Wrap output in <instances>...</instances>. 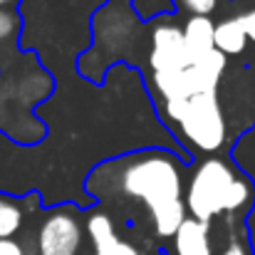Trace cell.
<instances>
[{
    "label": "cell",
    "instance_id": "cell-1",
    "mask_svg": "<svg viewBox=\"0 0 255 255\" xmlns=\"http://www.w3.org/2000/svg\"><path fill=\"white\" fill-rule=\"evenodd\" d=\"M122 191L146 203L154 228L161 238L176 236L186 221V203L181 201V171L173 156L156 151L139 156L124 171Z\"/></svg>",
    "mask_w": 255,
    "mask_h": 255
},
{
    "label": "cell",
    "instance_id": "cell-2",
    "mask_svg": "<svg viewBox=\"0 0 255 255\" xmlns=\"http://www.w3.org/2000/svg\"><path fill=\"white\" fill-rule=\"evenodd\" d=\"M251 198L253 188L248 178H243L221 159H208L196 169L188 183L186 208L191 211V218L208 223L221 213L241 211L251 203Z\"/></svg>",
    "mask_w": 255,
    "mask_h": 255
},
{
    "label": "cell",
    "instance_id": "cell-3",
    "mask_svg": "<svg viewBox=\"0 0 255 255\" xmlns=\"http://www.w3.org/2000/svg\"><path fill=\"white\" fill-rule=\"evenodd\" d=\"M166 117L181 127L186 141L198 151H218L226 144V119L216 92L166 107Z\"/></svg>",
    "mask_w": 255,
    "mask_h": 255
},
{
    "label": "cell",
    "instance_id": "cell-4",
    "mask_svg": "<svg viewBox=\"0 0 255 255\" xmlns=\"http://www.w3.org/2000/svg\"><path fill=\"white\" fill-rule=\"evenodd\" d=\"M223 72H226V55L213 50L211 55L196 60L191 67L181 72L154 75V87L161 92L166 107H176L181 102H188L191 97L218 92V82Z\"/></svg>",
    "mask_w": 255,
    "mask_h": 255
},
{
    "label": "cell",
    "instance_id": "cell-5",
    "mask_svg": "<svg viewBox=\"0 0 255 255\" xmlns=\"http://www.w3.org/2000/svg\"><path fill=\"white\" fill-rule=\"evenodd\" d=\"M82 246V226L67 208L52 211L37 233V255H77Z\"/></svg>",
    "mask_w": 255,
    "mask_h": 255
},
{
    "label": "cell",
    "instance_id": "cell-6",
    "mask_svg": "<svg viewBox=\"0 0 255 255\" xmlns=\"http://www.w3.org/2000/svg\"><path fill=\"white\" fill-rule=\"evenodd\" d=\"M154 75H171L191 67V52L183 37V30L176 25H159L151 35V55H149Z\"/></svg>",
    "mask_w": 255,
    "mask_h": 255
},
{
    "label": "cell",
    "instance_id": "cell-7",
    "mask_svg": "<svg viewBox=\"0 0 255 255\" xmlns=\"http://www.w3.org/2000/svg\"><path fill=\"white\" fill-rule=\"evenodd\" d=\"M87 233H89V238H92L94 255H139V251H136L131 243L117 238L112 221H109L107 216H102V213H97V216L89 218Z\"/></svg>",
    "mask_w": 255,
    "mask_h": 255
},
{
    "label": "cell",
    "instance_id": "cell-8",
    "mask_svg": "<svg viewBox=\"0 0 255 255\" xmlns=\"http://www.w3.org/2000/svg\"><path fill=\"white\" fill-rule=\"evenodd\" d=\"M176 255H213L211 238H208V223H201L196 218H186L181 228L173 236Z\"/></svg>",
    "mask_w": 255,
    "mask_h": 255
},
{
    "label": "cell",
    "instance_id": "cell-9",
    "mask_svg": "<svg viewBox=\"0 0 255 255\" xmlns=\"http://www.w3.org/2000/svg\"><path fill=\"white\" fill-rule=\"evenodd\" d=\"M183 37H186L191 60L196 62V60H201V57H206L216 50V22H211L208 17L193 15L183 27Z\"/></svg>",
    "mask_w": 255,
    "mask_h": 255
},
{
    "label": "cell",
    "instance_id": "cell-10",
    "mask_svg": "<svg viewBox=\"0 0 255 255\" xmlns=\"http://www.w3.org/2000/svg\"><path fill=\"white\" fill-rule=\"evenodd\" d=\"M246 42H248V35H246L241 17H228L216 25V50L223 52L226 57L241 55L246 50Z\"/></svg>",
    "mask_w": 255,
    "mask_h": 255
},
{
    "label": "cell",
    "instance_id": "cell-11",
    "mask_svg": "<svg viewBox=\"0 0 255 255\" xmlns=\"http://www.w3.org/2000/svg\"><path fill=\"white\" fill-rule=\"evenodd\" d=\"M20 228H22V208L10 198H0V241H12V236Z\"/></svg>",
    "mask_w": 255,
    "mask_h": 255
},
{
    "label": "cell",
    "instance_id": "cell-12",
    "mask_svg": "<svg viewBox=\"0 0 255 255\" xmlns=\"http://www.w3.org/2000/svg\"><path fill=\"white\" fill-rule=\"evenodd\" d=\"M134 7L141 17H156L173 10V0H134Z\"/></svg>",
    "mask_w": 255,
    "mask_h": 255
},
{
    "label": "cell",
    "instance_id": "cell-13",
    "mask_svg": "<svg viewBox=\"0 0 255 255\" xmlns=\"http://www.w3.org/2000/svg\"><path fill=\"white\" fill-rule=\"evenodd\" d=\"M20 30V17L15 10H0V42L12 40V35Z\"/></svg>",
    "mask_w": 255,
    "mask_h": 255
},
{
    "label": "cell",
    "instance_id": "cell-14",
    "mask_svg": "<svg viewBox=\"0 0 255 255\" xmlns=\"http://www.w3.org/2000/svg\"><path fill=\"white\" fill-rule=\"evenodd\" d=\"M186 10H191L193 15H201V17H208L213 10H216V5H218V0H178Z\"/></svg>",
    "mask_w": 255,
    "mask_h": 255
},
{
    "label": "cell",
    "instance_id": "cell-15",
    "mask_svg": "<svg viewBox=\"0 0 255 255\" xmlns=\"http://www.w3.org/2000/svg\"><path fill=\"white\" fill-rule=\"evenodd\" d=\"M241 22H243V27H246L248 40H253L255 42V7L253 10H248L246 15H241Z\"/></svg>",
    "mask_w": 255,
    "mask_h": 255
},
{
    "label": "cell",
    "instance_id": "cell-16",
    "mask_svg": "<svg viewBox=\"0 0 255 255\" xmlns=\"http://www.w3.org/2000/svg\"><path fill=\"white\" fill-rule=\"evenodd\" d=\"M0 255H25V251L15 241H0Z\"/></svg>",
    "mask_w": 255,
    "mask_h": 255
},
{
    "label": "cell",
    "instance_id": "cell-17",
    "mask_svg": "<svg viewBox=\"0 0 255 255\" xmlns=\"http://www.w3.org/2000/svg\"><path fill=\"white\" fill-rule=\"evenodd\" d=\"M223 255H251V251H248L246 243H241V241H231V243L226 246Z\"/></svg>",
    "mask_w": 255,
    "mask_h": 255
},
{
    "label": "cell",
    "instance_id": "cell-18",
    "mask_svg": "<svg viewBox=\"0 0 255 255\" xmlns=\"http://www.w3.org/2000/svg\"><path fill=\"white\" fill-rule=\"evenodd\" d=\"M15 2H17V0H0V10H12Z\"/></svg>",
    "mask_w": 255,
    "mask_h": 255
}]
</instances>
